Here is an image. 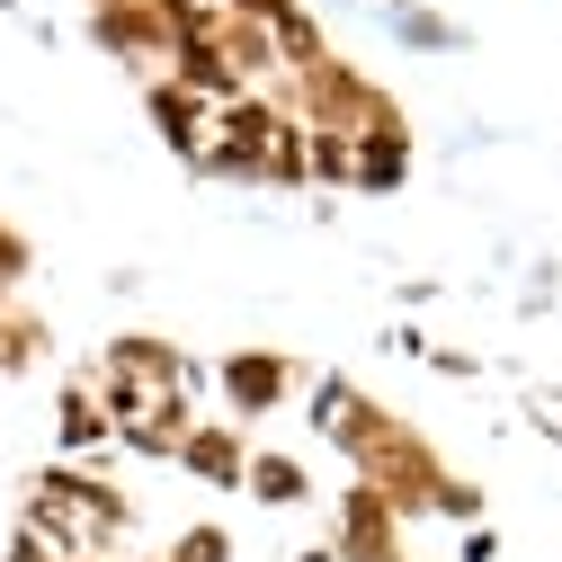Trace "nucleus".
<instances>
[{"label": "nucleus", "mask_w": 562, "mask_h": 562, "mask_svg": "<svg viewBox=\"0 0 562 562\" xmlns=\"http://www.w3.org/2000/svg\"><path fill=\"white\" fill-rule=\"evenodd\" d=\"M19 527L27 536H45L63 562H81V553H125L134 544V501H125V482H108L99 464H45V473H27V501H19Z\"/></svg>", "instance_id": "obj_1"}, {"label": "nucleus", "mask_w": 562, "mask_h": 562, "mask_svg": "<svg viewBox=\"0 0 562 562\" xmlns=\"http://www.w3.org/2000/svg\"><path fill=\"white\" fill-rule=\"evenodd\" d=\"M72 375L108 402L116 429H125V419H144L161 393H205V367L188 358L179 339H161V330H116V339H99Z\"/></svg>", "instance_id": "obj_2"}, {"label": "nucleus", "mask_w": 562, "mask_h": 562, "mask_svg": "<svg viewBox=\"0 0 562 562\" xmlns=\"http://www.w3.org/2000/svg\"><path fill=\"white\" fill-rule=\"evenodd\" d=\"M277 108H286L304 134H375V125H402V108H393L348 54H322L313 72H295L286 90H277Z\"/></svg>", "instance_id": "obj_3"}, {"label": "nucleus", "mask_w": 562, "mask_h": 562, "mask_svg": "<svg viewBox=\"0 0 562 562\" xmlns=\"http://www.w3.org/2000/svg\"><path fill=\"white\" fill-rule=\"evenodd\" d=\"M447 473H456V464H447L429 438H419L411 419H393V429L375 438V456H367L358 473H348V482H367L375 501H384V509L411 527V518H429V509H438V482H447Z\"/></svg>", "instance_id": "obj_4"}, {"label": "nucleus", "mask_w": 562, "mask_h": 562, "mask_svg": "<svg viewBox=\"0 0 562 562\" xmlns=\"http://www.w3.org/2000/svg\"><path fill=\"white\" fill-rule=\"evenodd\" d=\"M286 125H295V116L277 108L268 90L233 99V108H215V134H205L196 170H205V179H233V188H259V179H268V153H277V134H286Z\"/></svg>", "instance_id": "obj_5"}, {"label": "nucleus", "mask_w": 562, "mask_h": 562, "mask_svg": "<svg viewBox=\"0 0 562 562\" xmlns=\"http://www.w3.org/2000/svg\"><path fill=\"white\" fill-rule=\"evenodd\" d=\"M304 384H313V367L286 358V348H233V358L215 367V393H224V419H233V429H250V419H268V411H286Z\"/></svg>", "instance_id": "obj_6"}, {"label": "nucleus", "mask_w": 562, "mask_h": 562, "mask_svg": "<svg viewBox=\"0 0 562 562\" xmlns=\"http://www.w3.org/2000/svg\"><path fill=\"white\" fill-rule=\"evenodd\" d=\"M304 393H313V411H304V419H313V438H322V447H339V464L358 473V464L375 456V438L393 429V411H384L375 393H358L348 375H313Z\"/></svg>", "instance_id": "obj_7"}, {"label": "nucleus", "mask_w": 562, "mask_h": 562, "mask_svg": "<svg viewBox=\"0 0 562 562\" xmlns=\"http://www.w3.org/2000/svg\"><path fill=\"white\" fill-rule=\"evenodd\" d=\"M330 553L339 562H402V518L375 501L367 482H339V501H330Z\"/></svg>", "instance_id": "obj_8"}, {"label": "nucleus", "mask_w": 562, "mask_h": 562, "mask_svg": "<svg viewBox=\"0 0 562 562\" xmlns=\"http://www.w3.org/2000/svg\"><path fill=\"white\" fill-rule=\"evenodd\" d=\"M81 10H90V45L99 54H116L125 63V72H161V19H153V0H81Z\"/></svg>", "instance_id": "obj_9"}, {"label": "nucleus", "mask_w": 562, "mask_h": 562, "mask_svg": "<svg viewBox=\"0 0 562 562\" xmlns=\"http://www.w3.org/2000/svg\"><path fill=\"white\" fill-rule=\"evenodd\" d=\"M188 482H205V491H241V464H250V429H233L224 411H205L196 429L179 438V456H170Z\"/></svg>", "instance_id": "obj_10"}, {"label": "nucleus", "mask_w": 562, "mask_h": 562, "mask_svg": "<svg viewBox=\"0 0 562 562\" xmlns=\"http://www.w3.org/2000/svg\"><path fill=\"white\" fill-rule=\"evenodd\" d=\"M108 447H116L108 402H99L81 375H63V393H54V456H63V464H99Z\"/></svg>", "instance_id": "obj_11"}, {"label": "nucleus", "mask_w": 562, "mask_h": 562, "mask_svg": "<svg viewBox=\"0 0 562 562\" xmlns=\"http://www.w3.org/2000/svg\"><path fill=\"white\" fill-rule=\"evenodd\" d=\"M144 116H153V134H161V144H170V153L196 170L205 134H215V108H205V99H188L179 81H161V72H153V81H144Z\"/></svg>", "instance_id": "obj_12"}, {"label": "nucleus", "mask_w": 562, "mask_h": 562, "mask_svg": "<svg viewBox=\"0 0 562 562\" xmlns=\"http://www.w3.org/2000/svg\"><path fill=\"white\" fill-rule=\"evenodd\" d=\"M402 179H411V125L348 134V188H358V196H393Z\"/></svg>", "instance_id": "obj_13"}, {"label": "nucleus", "mask_w": 562, "mask_h": 562, "mask_svg": "<svg viewBox=\"0 0 562 562\" xmlns=\"http://www.w3.org/2000/svg\"><path fill=\"white\" fill-rule=\"evenodd\" d=\"M196 419H205V411H196V393H161L144 419H125V429H116V447H125V456H144V464H170V456H179V438L196 429Z\"/></svg>", "instance_id": "obj_14"}, {"label": "nucleus", "mask_w": 562, "mask_h": 562, "mask_svg": "<svg viewBox=\"0 0 562 562\" xmlns=\"http://www.w3.org/2000/svg\"><path fill=\"white\" fill-rule=\"evenodd\" d=\"M241 491H250L259 509H304V501H313V464H304V456H286V447H250Z\"/></svg>", "instance_id": "obj_15"}, {"label": "nucleus", "mask_w": 562, "mask_h": 562, "mask_svg": "<svg viewBox=\"0 0 562 562\" xmlns=\"http://www.w3.org/2000/svg\"><path fill=\"white\" fill-rule=\"evenodd\" d=\"M36 367H45V322L19 313V304H0V384H19Z\"/></svg>", "instance_id": "obj_16"}, {"label": "nucleus", "mask_w": 562, "mask_h": 562, "mask_svg": "<svg viewBox=\"0 0 562 562\" xmlns=\"http://www.w3.org/2000/svg\"><path fill=\"white\" fill-rule=\"evenodd\" d=\"M304 188H348V134H304Z\"/></svg>", "instance_id": "obj_17"}, {"label": "nucleus", "mask_w": 562, "mask_h": 562, "mask_svg": "<svg viewBox=\"0 0 562 562\" xmlns=\"http://www.w3.org/2000/svg\"><path fill=\"white\" fill-rule=\"evenodd\" d=\"M161 562H233V527L196 518V527H179V536H170V553H161Z\"/></svg>", "instance_id": "obj_18"}, {"label": "nucleus", "mask_w": 562, "mask_h": 562, "mask_svg": "<svg viewBox=\"0 0 562 562\" xmlns=\"http://www.w3.org/2000/svg\"><path fill=\"white\" fill-rule=\"evenodd\" d=\"M429 518H447V527H482V518H491V501H482V482L447 473V482H438V509H429Z\"/></svg>", "instance_id": "obj_19"}, {"label": "nucleus", "mask_w": 562, "mask_h": 562, "mask_svg": "<svg viewBox=\"0 0 562 562\" xmlns=\"http://www.w3.org/2000/svg\"><path fill=\"white\" fill-rule=\"evenodd\" d=\"M27 268H36V241H27L19 224H0V304L27 286Z\"/></svg>", "instance_id": "obj_20"}, {"label": "nucleus", "mask_w": 562, "mask_h": 562, "mask_svg": "<svg viewBox=\"0 0 562 562\" xmlns=\"http://www.w3.org/2000/svg\"><path fill=\"white\" fill-rule=\"evenodd\" d=\"M393 36L402 45H464V27L456 19H429V10H393Z\"/></svg>", "instance_id": "obj_21"}, {"label": "nucleus", "mask_w": 562, "mask_h": 562, "mask_svg": "<svg viewBox=\"0 0 562 562\" xmlns=\"http://www.w3.org/2000/svg\"><path fill=\"white\" fill-rule=\"evenodd\" d=\"M259 188H304V125L277 134V153H268V179Z\"/></svg>", "instance_id": "obj_22"}, {"label": "nucleus", "mask_w": 562, "mask_h": 562, "mask_svg": "<svg viewBox=\"0 0 562 562\" xmlns=\"http://www.w3.org/2000/svg\"><path fill=\"white\" fill-rule=\"evenodd\" d=\"M224 19H250V27H286V19H304V0H224Z\"/></svg>", "instance_id": "obj_23"}, {"label": "nucleus", "mask_w": 562, "mask_h": 562, "mask_svg": "<svg viewBox=\"0 0 562 562\" xmlns=\"http://www.w3.org/2000/svg\"><path fill=\"white\" fill-rule=\"evenodd\" d=\"M456 562H501V527H491V518L464 527V536H456Z\"/></svg>", "instance_id": "obj_24"}, {"label": "nucleus", "mask_w": 562, "mask_h": 562, "mask_svg": "<svg viewBox=\"0 0 562 562\" xmlns=\"http://www.w3.org/2000/svg\"><path fill=\"white\" fill-rule=\"evenodd\" d=\"M419 358H429L438 375H482V358H473V348H438V339H429V348H419Z\"/></svg>", "instance_id": "obj_25"}, {"label": "nucleus", "mask_w": 562, "mask_h": 562, "mask_svg": "<svg viewBox=\"0 0 562 562\" xmlns=\"http://www.w3.org/2000/svg\"><path fill=\"white\" fill-rule=\"evenodd\" d=\"M295 562H339V553H330V544H304V553H295Z\"/></svg>", "instance_id": "obj_26"}, {"label": "nucleus", "mask_w": 562, "mask_h": 562, "mask_svg": "<svg viewBox=\"0 0 562 562\" xmlns=\"http://www.w3.org/2000/svg\"><path fill=\"white\" fill-rule=\"evenodd\" d=\"M81 562H108V553H81Z\"/></svg>", "instance_id": "obj_27"}, {"label": "nucleus", "mask_w": 562, "mask_h": 562, "mask_svg": "<svg viewBox=\"0 0 562 562\" xmlns=\"http://www.w3.org/2000/svg\"><path fill=\"white\" fill-rule=\"evenodd\" d=\"M0 10H19V0H0Z\"/></svg>", "instance_id": "obj_28"}, {"label": "nucleus", "mask_w": 562, "mask_h": 562, "mask_svg": "<svg viewBox=\"0 0 562 562\" xmlns=\"http://www.w3.org/2000/svg\"><path fill=\"white\" fill-rule=\"evenodd\" d=\"M153 562H161V553H153Z\"/></svg>", "instance_id": "obj_29"}]
</instances>
